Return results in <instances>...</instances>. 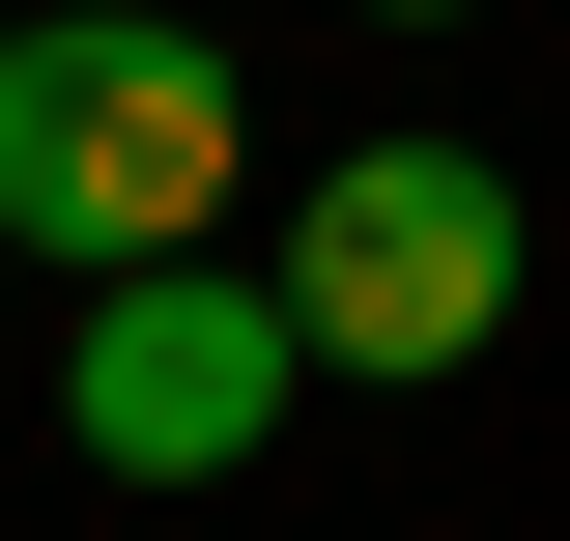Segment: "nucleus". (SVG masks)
<instances>
[{"instance_id": "nucleus-1", "label": "nucleus", "mask_w": 570, "mask_h": 541, "mask_svg": "<svg viewBox=\"0 0 570 541\" xmlns=\"http://www.w3.org/2000/svg\"><path fill=\"white\" fill-rule=\"evenodd\" d=\"M228 200H257V86L200 0H29L0 29V257L142 285V257H228Z\"/></svg>"}, {"instance_id": "nucleus-2", "label": "nucleus", "mask_w": 570, "mask_h": 541, "mask_svg": "<svg viewBox=\"0 0 570 541\" xmlns=\"http://www.w3.org/2000/svg\"><path fill=\"white\" fill-rule=\"evenodd\" d=\"M285 342H314V400H428V371H485L513 342V285H542V228H513V171L485 142H343V171H285Z\"/></svg>"}, {"instance_id": "nucleus-3", "label": "nucleus", "mask_w": 570, "mask_h": 541, "mask_svg": "<svg viewBox=\"0 0 570 541\" xmlns=\"http://www.w3.org/2000/svg\"><path fill=\"white\" fill-rule=\"evenodd\" d=\"M285 400H314V342H285L257 257H142V285H86V342H58V456L86 484H257Z\"/></svg>"}, {"instance_id": "nucleus-4", "label": "nucleus", "mask_w": 570, "mask_h": 541, "mask_svg": "<svg viewBox=\"0 0 570 541\" xmlns=\"http://www.w3.org/2000/svg\"><path fill=\"white\" fill-rule=\"evenodd\" d=\"M371 29H456V0H371Z\"/></svg>"}, {"instance_id": "nucleus-5", "label": "nucleus", "mask_w": 570, "mask_h": 541, "mask_svg": "<svg viewBox=\"0 0 570 541\" xmlns=\"http://www.w3.org/2000/svg\"><path fill=\"white\" fill-rule=\"evenodd\" d=\"M0 29H29V0H0Z\"/></svg>"}]
</instances>
